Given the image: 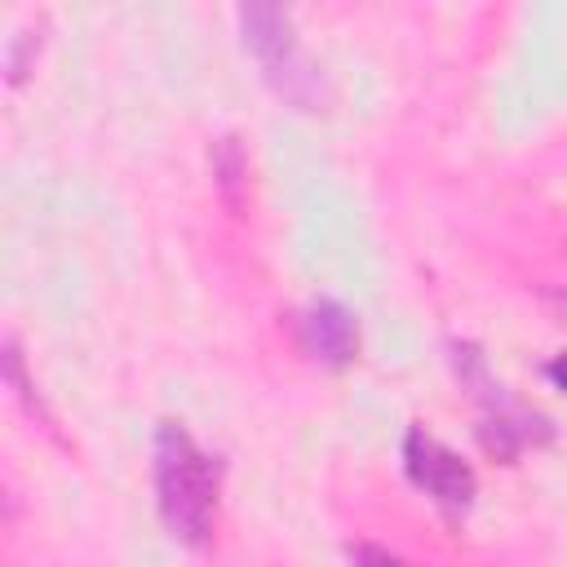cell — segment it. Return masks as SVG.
<instances>
[{"label": "cell", "instance_id": "1", "mask_svg": "<svg viewBox=\"0 0 567 567\" xmlns=\"http://www.w3.org/2000/svg\"><path fill=\"white\" fill-rule=\"evenodd\" d=\"M155 483H159V509H164L173 536L204 540L213 527V514H217V465L182 425L159 430Z\"/></svg>", "mask_w": 567, "mask_h": 567}, {"label": "cell", "instance_id": "2", "mask_svg": "<svg viewBox=\"0 0 567 567\" xmlns=\"http://www.w3.org/2000/svg\"><path fill=\"white\" fill-rule=\"evenodd\" d=\"M403 456H408V474H412L443 509L461 514V509L470 505V496H474V474H470V465H465L461 456H452L439 439L412 430Z\"/></svg>", "mask_w": 567, "mask_h": 567}, {"label": "cell", "instance_id": "3", "mask_svg": "<svg viewBox=\"0 0 567 567\" xmlns=\"http://www.w3.org/2000/svg\"><path fill=\"white\" fill-rule=\"evenodd\" d=\"M306 346L323 359H350V346H354V323L346 310H337L332 301H319L310 315H306Z\"/></svg>", "mask_w": 567, "mask_h": 567}, {"label": "cell", "instance_id": "4", "mask_svg": "<svg viewBox=\"0 0 567 567\" xmlns=\"http://www.w3.org/2000/svg\"><path fill=\"white\" fill-rule=\"evenodd\" d=\"M354 563H359V567H408L403 558H394V554H385V549H377V545H359Z\"/></svg>", "mask_w": 567, "mask_h": 567}, {"label": "cell", "instance_id": "5", "mask_svg": "<svg viewBox=\"0 0 567 567\" xmlns=\"http://www.w3.org/2000/svg\"><path fill=\"white\" fill-rule=\"evenodd\" d=\"M545 372H549V381H554L558 390H567V350H563V354H558V359H554Z\"/></svg>", "mask_w": 567, "mask_h": 567}]
</instances>
